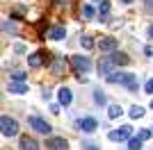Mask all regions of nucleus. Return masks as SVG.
I'll return each mask as SVG.
<instances>
[{
  "label": "nucleus",
  "instance_id": "nucleus-1",
  "mask_svg": "<svg viewBox=\"0 0 153 150\" xmlns=\"http://www.w3.org/2000/svg\"><path fill=\"white\" fill-rule=\"evenodd\" d=\"M108 82L110 84H123V87L128 89V91H137V75L133 73H121V71H112V73L108 75Z\"/></svg>",
  "mask_w": 153,
  "mask_h": 150
},
{
  "label": "nucleus",
  "instance_id": "nucleus-2",
  "mask_svg": "<svg viewBox=\"0 0 153 150\" xmlns=\"http://www.w3.org/2000/svg\"><path fill=\"white\" fill-rule=\"evenodd\" d=\"M0 132H2V137H16L19 134V123L14 118H9V116H2L0 118Z\"/></svg>",
  "mask_w": 153,
  "mask_h": 150
},
{
  "label": "nucleus",
  "instance_id": "nucleus-3",
  "mask_svg": "<svg viewBox=\"0 0 153 150\" xmlns=\"http://www.w3.org/2000/svg\"><path fill=\"white\" fill-rule=\"evenodd\" d=\"M71 64H73V68H76L78 73H87V71L91 68L89 57H82V55H73L71 57Z\"/></svg>",
  "mask_w": 153,
  "mask_h": 150
},
{
  "label": "nucleus",
  "instance_id": "nucleus-4",
  "mask_svg": "<svg viewBox=\"0 0 153 150\" xmlns=\"http://www.w3.org/2000/svg\"><path fill=\"white\" fill-rule=\"evenodd\" d=\"M27 123H30V127L32 130H37V132H41V134H51V125L46 123L44 118H39V116H30V118H27Z\"/></svg>",
  "mask_w": 153,
  "mask_h": 150
},
{
  "label": "nucleus",
  "instance_id": "nucleus-5",
  "mask_svg": "<svg viewBox=\"0 0 153 150\" xmlns=\"http://www.w3.org/2000/svg\"><path fill=\"white\" fill-rule=\"evenodd\" d=\"M130 132H133V127H130V125H123L119 130H112L108 134V139L110 141H126V139H130Z\"/></svg>",
  "mask_w": 153,
  "mask_h": 150
},
{
  "label": "nucleus",
  "instance_id": "nucleus-6",
  "mask_svg": "<svg viewBox=\"0 0 153 150\" xmlns=\"http://www.w3.org/2000/svg\"><path fill=\"white\" fill-rule=\"evenodd\" d=\"M46 148L48 150H69V141L64 137H51L46 141Z\"/></svg>",
  "mask_w": 153,
  "mask_h": 150
},
{
  "label": "nucleus",
  "instance_id": "nucleus-7",
  "mask_svg": "<svg viewBox=\"0 0 153 150\" xmlns=\"http://www.w3.org/2000/svg\"><path fill=\"white\" fill-rule=\"evenodd\" d=\"M98 48H101V52H114V50L119 48V39L103 37L101 41H98Z\"/></svg>",
  "mask_w": 153,
  "mask_h": 150
},
{
  "label": "nucleus",
  "instance_id": "nucleus-8",
  "mask_svg": "<svg viewBox=\"0 0 153 150\" xmlns=\"http://www.w3.org/2000/svg\"><path fill=\"white\" fill-rule=\"evenodd\" d=\"M78 127H80L85 134H94V132L98 130V121L96 118H80L78 121Z\"/></svg>",
  "mask_w": 153,
  "mask_h": 150
},
{
  "label": "nucleus",
  "instance_id": "nucleus-9",
  "mask_svg": "<svg viewBox=\"0 0 153 150\" xmlns=\"http://www.w3.org/2000/svg\"><path fill=\"white\" fill-rule=\"evenodd\" d=\"M114 66H117V64H114V59H112V57H103L101 62H98V73L108 77V75L112 73V68H114Z\"/></svg>",
  "mask_w": 153,
  "mask_h": 150
},
{
  "label": "nucleus",
  "instance_id": "nucleus-10",
  "mask_svg": "<svg viewBox=\"0 0 153 150\" xmlns=\"http://www.w3.org/2000/svg\"><path fill=\"white\" fill-rule=\"evenodd\" d=\"M57 100H59V105H62V107H69V105H71V100H73V93H71V89L59 87V89H57Z\"/></svg>",
  "mask_w": 153,
  "mask_h": 150
},
{
  "label": "nucleus",
  "instance_id": "nucleus-11",
  "mask_svg": "<svg viewBox=\"0 0 153 150\" xmlns=\"http://www.w3.org/2000/svg\"><path fill=\"white\" fill-rule=\"evenodd\" d=\"M64 66H66V64H64V57H55L53 64H51V73L55 75V77H59V75L64 73Z\"/></svg>",
  "mask_w": 153,
  "mask_h": 150
},
{
  "label": "nucleus",
  "instance_id": "nucleus-12",
  "mask_svg": "<svg viewBox=\"0 0 153 150\" xmlns=\"http://www.w3.org/2000/svg\"><path fill=\"white\" fill-rule=\"evenodd\" d=\"M7 91L9 93H16V96H21V93H27V84L25 82H9V87H7Z\"/></svg>",
  "mask_w": 153,
  "mask_h": 150
},
{
  "label": "nucleus",
  "instance_id": "nucleus-13",
  "mask_svg": "<svg viewBox=\"0 0 153 150\" xmlns=\"http://www.w3.org/2000/svg\"><path fill=\"white\" fill-rule=\"evenodd\" d=\"M44 52H32L30 57H27V66H32V68H39L41 64H44Z\"/></svg>",
  "mask_w": 153,
  "mask_h": 150
},
{
  "label": "nucleus",
  "instance_id": "nucleus-14",
  "mask_svg": "<svg viewBox=\"0 0 153 150\" xmlns=\"http://www.w3.org/2000/svg\"><path fill=\"white\" fill-rule=\"evenodd\" d=\"M21 150H39V143L32 137H21Z\"/></svg>",
  "mask_w": 153,
  "mask_h": 150
},
{
  "label": "nucleus",
  "instance_id": "nucleus-15",
  "mask_svg": "<svg viewBox=\"0 0 153 150\" xmlns=\"http://www.w3.org/2000/svg\"><path fill=\"white\" fill-rule=\"evenodd\" d=\"M108 14H110V0H101L98 2V16L103 23H108Z\"/></svg>",
  "mask_w": 153,
  "mask_h": 150
},
{
  "label": "nucleus",
  "instance_id": "nucleus-16",
  "mask_svg": "<svg viewBox=\"0 0 153 150\" xmlns=\"http://www.w3.org/2000/svg\"><path fill=\"white\" fill-rule=\"evenodd\" d=\"M48 39H53V41H62V39H66V30H64V27H53V30L48 32Z\"/></svg>",
  "mask_w": 153,
  "mask_h": 150
},
{
  "label": "nucleus",
  "instance_id": "nucleus-17",
  "mask_svg": "<svg viewBox=\"0 0 153 150\" xmlns=\"http://www.w3.org/2000/svg\"><path fill=\"white\" fill-rule=\"evenodd\" d=\"M112 59H114L117 66H126V64H130V57H128L126 52H112Z\"/></svg>",
  "mask_w": 153,
  "mask_h": 150
},
{
  "label": "nucleus",
  "instance_id": "nucleus-18",
  "mask_svg": "<svg viewBox=\"0 0 153 150\" xmlns=\"http://www.w3.org/2000/svg\"><path fill=\"white\" fill-rule=\"evenodd\" d=\"M121 114H123L121 105H110V107H108V118H119Z\"/></svg>",
  "mask_w": 153,
  "mask_h": 150
},
{
  "label": "nucleus",
  "instance_id": "nucleus-19",
  "mask_svg": "<svg viewBox=\"0 0 153 150\" xmlns=\"http://www.w3.org/2000/svg\"><path fill=\"white\" fill-rule=\"evenodd\" d=\"M142 141H144V139H140V137L128 139V150H140L142 148Z\"/></svg>",
  "mask_w": 153,
  "mask_h": 150
},
{
  "label": "nucleus",
  "instance_id": "nucleus-20",
  "mask_svg": "<svg viewBox=\"0 0 153 150\" xmlns=\"http://www.w3.org/2000/svg\"><path fill=\"white\" fill-rule=\"evenodd\" d=\"M142 116H144V107H140V105L130 107V118H142Z\"/></svg>",
  "mask_w": 153,
  "mask_h": 150
},
{
  "label": "nucleus",
  "instance_id": "nucleus-21",
  "mask_svg": "<svg viewBox=\"0 0 153 150\" xmlns=\"http://www.w3.org/2000/svg\"><path fill=\"white\" fill-rule=\"evenodd\" d=\"M82 16H85V18H94L96 9H94V7H89V5H82Z\"/></svg>",
  "mask_w": 153,
  "mask_h": 150
},
{
  "label": "nucleus",
  "instance_id": "nucleus-22",
  "mask_svg": "<svg viewBox=\"0 0 153 150\" xmlns=\"http://www.w3.org/2000/svg\"><path fill=\"white\" fill-rule=\"evenodd\" d=\"M80 43H82V48H85V50H91V48L96 46L91 37H82V39H80Z\"/></svg>",
  "mask_w": 153,
  "mask_h": 150
},
{
  "label": "nucleus",
  "instance_id": "nucleus-23",
  "mask_svg": "<svg viewBox=\"0 0 153 150\" xmlns=\"http://www.w3.org/2000/svg\"><path fill=\"white\" fill-rule=\"evenodd\" d=\"M12 80H16V82H25V73H23V71H14V73H12Z\"/></svg>",
  "mask_w": 153,
  "mask_h": 150
},
{
  "label": "nucleus",
  "instance_id": "nucleus-24",
  "mask_svg": "<svg viewBox=\"0 0 153 150\" xmlns=\"http://www.w3.org/2000/svg\"><path fill=\"white\" fill-rule=\"evenodd\" d=\"M2 30H5V32H12V34H16V25L9 23V21H5V23H2Z\"/></svg>",
  "mask_w": 153,
  "mask_h": 150
},
{
  "label": "nucleus",
  "instance_id": "nucleus-25",
  "mask_svg": "<svg viewBox=\"0 0 153 150\" xmlns=\"http://www.w3.org/2000/svg\"><path fill=\"white\" fill-rule=\"evenodd\" d=\"M94 100L98 102V105H105V96H103V91H94Z\"/></svg>",
  "mask_w": 153,
  "mask_h": 150
},
{
  "label": "nucleus",
  "instance_id": "nucleus-26",
  "mask_svg": "<svg viewBox=\"0 0 153 150\" xmlns=\"http://www.w3.org/2000/svg\"><path fill=\"white\" fill-rule=\"evenodd\" d=\"M137 137L146 141V139H151V130H149V127H144V130H140V134H137Z\"/></svg>",
  "mask_w": 153,
  "mask_h": 150
},
{
  "label": "nucleus",
  "instance_id": "nucleus-27",
  "mask_svg": "<svg viewBox=\"0 0 153 150\" xmlns=\"http://www.w3.org/2000/svg\"><path fill=\"white\" fill-rule=\"evenodd\" d=\"M144 89H146V93H151V96H153V77L146 82V84H144Z\"/></svg>",
  "mask_w": 153,
  "mask_h": 150
},
{
  "label": "nucleus",
  "instance_id": "nucleus-28",
  "mask_svg": "<svg viewBox=\"0 0 153 150\" xmlns=\"http://www.w3.org/2000/svg\"><path fill=\"white\" fill-rule=\"evenodd\" d=\"M144 55H146V57H153V46H146V48H144Z\"/></svg>",
  "mask_w": 153,
  "mask_h": 150
},
{
  "label": "nucleus",
  "instance_id": "nucleus-29",
  "mask_svg": "<svg viewBox=\"0 0 153 150\" xmlns=\"http://www.w3.org/2000/svg\"><path fill=\"white\" fill-rule=\"evenodd\" d=\"M14 50H16V52H25V46H23V43H16V46H14Z\"/></svg>",
  "mask_w": 153,
  "mask_h": 150
},
{
  "label": "nucleus",
  "instance_id": "nucleus-30",
  "mask_svg": "<svg viewBox=\"0 0 153 150\" xmlns=\"http://www.w3.org/2000/svg\"><path fill=\"white\" fill-rule=\"evenodd\" d=\"M149 37L153 39V25H151V27H149Z\"/></svg>",
  "mask_w": 153,
  "mask_h": 150
},
{
  "label": "nucleus",
  "instance_id": "nucleus-31",
  "mask_svg": "<svg viewBox=\"0 0 153 150\" xmlns=\"http://www.w3.org/2000/svg\"><path fill=\"white\" fill-rule=\"evenodd\" d=\"M121 2H126V5H130V2H135V0H121Z\"/></svg>",
  "mask_w": 153,
  "mask_h": 150
},
{
  "label": "nucleus",
  "instance_id": "nucleus-32",
  "mask_svg": "<svg viewBox=\"0 0 153 150\" xmlns=\"http://www.w3.org/2000/svg\"><path fill=\"white\" fill-rule=\"evenodd\" d=\"M151 109H153V100H151Z\"/></svg>",
  "mask_w": 153,
  "mask_h": 150
}]
</instances>
